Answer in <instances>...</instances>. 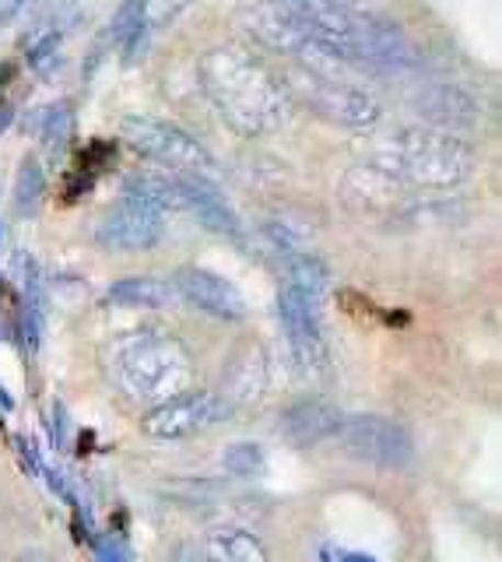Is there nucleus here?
<instances>
[{
    "mask_svg": "<svg viewBox=\"0 0 502 562\" xmlns=\"http://www.w3.org/2000/svg\"><path fill=\"white\" fill-rule=\"evenodd\" d=\"M166 239V215L137 198H127L113 204L95 225V243L116 254H141L159 246Z\"/></svg>",
    "mask_w": 502,
    "mask_h": 562,
    "instance_id": "9",
    "label": "nucleus"
},
{
    "mask_svg": "<svg viewBox=\"0 0 502 562\" xmlns=\"http://www.w3.org/2000/svg\"><path fill=\"white\" fill-rule=\"evenodd\" d=\"M338 562H376V559L358 555V552H341V555H338Z\"/></svg>",
    "mask_w": 502,
    "mask_h": 562,
    "instance_id": "29",
    "label": "nucleus"
},
{
    "mask_svg": "<svg viewBox=\"0 0 502 562\" xmlns=\"http://www.w3.org/2000/svg\"><path fill=\"white\" fill-rule=\"evenodd\" d=\"M225 383H229V401L250 404L267 391V356L256 341H247L225 366Z\"/></svg>",
    "mask_w": 502,
    "mask_h": 562,
    "instance_id": "17",
    "label": "nucleus"
},
{
    "mask_svg": "<svg viewBox=\"0 0 502 562\" xmlns=\"http://www.w3.org/2000/svg\"><path fill=\"white\" fill-rule=\"evenodd\" d=\"M60 40H64L60 32H46L39 43H32V46H28V67H36V70H46L49 64H54L57 49H60Z\"/></svg>",
    "mask_w": 502,
    "mask_h": 562,
    "instance_id": "25",
    "label": "nucleus"
},
{
    "mask_svg": "<svg viewBox=\"0 0 502 562\" xmlns=\"http://www.w3.org/2000/svg\"><path fill=\"white\" fill-rule=\"evenodd\" d=\"M225 471L236 474V479H256L264 471V450L256 443H232L221 453Z\"/></svg>",
    "mask_w": 502,
    "mask_h": 562,
    "instance_id": "24",
    "label": "nucleus"
},
{
    "mask_svg": "<svg viewBox=\"0 0 502 562\" xmlns=\"http://www.w3.org/2000/svg\"><path fill=\"white\" fill-rule=\"evenodd\" d=\"M341 201L352 211H358V215H387V211H397L401 204H408V187L397 183L393 176L362 162L344 176Z\"/></svg>",
    "mask_w": 502,
    "mask_h": 562,
    "instance_id": "14",
    "label": "nucleus"
},
{
    "mask_svg": "<svg viewBox=\"0 0 502 562\" xmlns=\"http://www.w3.org/2000/svg\"><path fill=\"white\" fill-rule=\"evenodd\" d=\"M119 134H124V140L137 155L169 172H201V176L218 172L212 151L194 134L176 127V123L151 120V116H124Z\"/></svg>",
    "mask_w": 502,
    "mask_h": 562,
    "instance_id": "5",
    "label": "nucleus"
},
{
    "mask_svg": "<svg viewBox=\"0 0 502 562\" xmlns=\"http://www.w3.org/2000/svg\"><path fill=\"white\" fill-rule=\"evenodd\" d=\"M478 155L464 137L436 127H397L369 140L366 166L393 176L404 187L449 190L475 172Z\"/></svg>",
    "mask_w": 502,
    "mask_h": 562,
    "instance_id": "3",
    "label": "nucleus"
},
{
    "mask_svg": "<svg viewBox=\"0 0 502 562\" xmlns=\"http://www.w3.org/2000/svg\"><path fill=\"white\" fill-rule=\"evenodd\" d=\"M169 285L180 299H186L190 306L207 313V316H215V321L236 324L247 316V299L239 295V289L229 278H221L207 268H180L176 274H172Z\"/></svg>",
    "mask_w": 502,
    "mask_h": 562,
    "instance_id": "11",
    "label": "nucleus"
},
{
    "mask_svg": "<svg viewBox=\"0 0 502 562\" xmlns=\"http://www.w3.org/2000/svg\"><path fill=\"white\" fill-rule=\"evenodd\" d=\"M278 313L282 327L288 334L292 359L309 380L323 376L331 369V356H327V338H323V321H320V303L309 299L306 292L285 285L278 292Z\"/></svg>",
    "mask_w": 502,
    "mask_h": 562,
    "instance_id": "8",
    "label": "nucleus"
},
{
    "mask_svg": "<svg viewBox=\"0 0 502 562\" xmlns=\"http://www.w3.org/2000/svg\"><path fill=\"white\" fill-rule=\"evenodd\" d=\"M180 176H183V190H186V211H194V218L207 228V233L232 239L239 246L247 243V228H242L232 204L225 201L215 176H201V172H180Z\"/></svg>",
    "mask_w": 502,
    "mask_h": 562,
    "instance_id": "13",
    "label": "nucleus"
},
{
    "mask_svg": "<svg viewBox=\"0 0 502 562\" xmlns=\"http://www.w3.org/2000/svg\"><path fill=\"white\" fill-rule=\"evenodd\" d=\"M95 562H130V549L124 538L106 535L95 541Z\"/></svg>",
    "mask_w": 502,
    "mask_h": 562,
    "instance_id": "26",
    "label": "nucleus"
},
{
    "mask_svg": "<svg viewBox=\"0 0 502 562\" xmlns=\"http://www.w3.org/2000/svg\"><path fill=\"white\" fill-rule=\"evenodd\" d=\"M334 439L352 461L366 468H379V471H401L414 453V443L401 422H393L387 415H373V412L344 415Z\"/></svg>",
    "mask_w": 502,
    "mask_h": 562,
    "instance_id": "6",
    "label": "nucleus"
},
{
    "mask_svg": "<svg viewBox=\"0 0 502 562\" xmlns=\"http://www.w3.org/2000/svg\"><path fill=\"white\" fill-rule=\"evenodd\" d=\"M204 99L215 105L225 127L239 137H267L285 127L292 99L282 78L247 46H215L197 60Z\"/></svg>",
    "mask_w": 502,
    "mask_h": 562,
    "instance_id": "1",
    "label": "nucleus"
},
{
    "mask_svg": "<svg viewBox=\"0 0 502 562\" xmlns=\"http://www.w3.org/2000/svg\"><path fill=\"white\" fill-rule=\"evenodd\" d=\"M106 373L119 394L141 408H155L186 391H194L197 366L190 348L159 327H134L110 341Z\"/></svg>",
    "mask_w": 502,
    "mask_h": 562,
    "instance_id": "2",
    "label": "nucleus"
},
{
    "mask_svg": "<svg viewBox=\"0 0 502 562\" xmlns=\"http://www.w3.org/2000/svg\"><path fill=\"white\" fill-rule=\"evenodd\" d=\"M344 412L334 401L327 397H303L296 404H288L278 418V432L288 439L292 447H317L323 439H334L341 429Z\"/></svg>",
    "mask_w": 502,
    "mask_h": 562,
    "instance_id": "15",
    "label": "nucleus"
},
{
    "mask_svg": "<svg viewBox=\"0 0 502 562\" xmlns=\"http://www.w3.org/2000/svg\"><path fill=\"white\" fill-rule=\"evenodd\" d=\"M14 215L19 218H32L46 201V169L36 155H25L19 176H14Z\"/></svg>",
    "mask_w": 502,
    "mask_h": 562,
    "instance_id": "21",
    "label": "nucleus"
},
{
    "mask_svg": "<svg viewBox=\"0 0 502 562\" xmlns=\"http://www.w3.org/2000/svg\"><path fill=\"white\" fill-rule=\"evenodd\" d=\"M11 120H14V105L8 99H0V134L11 127Z\"/></svg>",
    "mask_w": 502,
    "mask_h": 562,
    "instance_id": "28",
    "label": "nucleus"
},
{
    "mask_svg": "<svg viewBox=\"0 0 502 562\" xmlns=\"http://www.w3.org/2000/svg\"><path fill=\"white\" fill-rule=\"evenodd\" d=\"M232 415V401L215 391H186L166 404L148 408L141 429L155 443H180L186 436H197L204 429L218 426Z\"/></svg>",
    "mask_w": 502,
    "mask_h": 562,
    "instance_id": "7",
    "label": "nucleus"
},
{
    "mask_svg": "<svg viewBox=\"0 0 502 562\" xmlns=\"http://www.w3.org/2000/svg\"><path fill=\"white\" fill-rule=\"evenodd\" d=\"M282 85L292 102H299L303 110L344 131H369L379 123V116H384V105H379L376 95L331 75H317V70L296 67L282 78Z\"/></svg>",
    "mask_w": 502,
    "mask_h": 562,
    "instance_id": "4",
    "label": "nucleus"
},
{
    "mask_svg": "<svg viewBox=\"0 0 502 562\" xmlns=\"http://www.w3.org/2000/svg\"><path fill=\"white\" fill-rule=\"evenodd\" d=\"M127 198H137L151 207L166 211H186V190H183V176L169 172V169H134L124 180Z\"/></svg>",
    "mask_w": 502,
    "mask_h": 562,
    "instance_id": "16",
    "label": "nucleus"
},
{
    "mask_svg": "<svg viewBox=\"0 0 502 562\" xmlns=\"http://www.w3.org/2000/svg\"><path fill=\"white\" fill-rule=\"evenodd\" d=\"M278 254L285 260L288 285L306 292L309 299H317V303H323L327 289H331V271H327V263L313 254L299 250V246H288V250H278Z\"/></svg>",
    "mask_w": 502,
    "mask_h": 562,
    "instance_id": "20",
    "label": "nucleus"
},
{
    "mask_svg": "<svg viewBox=\"0 0 502 562\" xmlns=\"http://www.w3.org/2000/svg\"><path fill=\"white\" fill-rule=\"evenodd\" d=\"M36 134L43 140V148L54 158H60L67 151V145H71V134H75V105L67 99L46 105V110L39 113Z\"/></svg>",
    "mask_w": 502,
    "mask_h": 562,
    "instance_id": "22",
    "label": "nucleus"
},
{
    "mask_svg": "<svg viewBox=\"0 0 502 562\" xmlns=\"http://www.w3.org/2000/svg\"><path fill=\"white\" fill-rule=\"evenodd\" d=\"M11 562H57L54 555H49L46 549H22L19 555H14Z\"/></svg>",
    "mask_w": 502,
    "mask_h": 562,
    "instance_id": "27",
    "label": "nucleus"
},
{
    "mask_svg": "<svg viewBox=\"0 0 502 562\" xmlns=\"http://www.w3.org/2000/svg\"><path fill=\"white\" fill-rule=\"evenodd\" d=\"M201 555H204V562H271L267 544L256 535L242 531V527H232V524L207 531Z\"/></svg>",
    "mask_w": 502,
    "mask_h": 562,
    "instance_id": "18",
    "label": "nucleus"
},
{
    "mask_svg": "<svg viewBox=\"0 0 502 562\" xmlns=\"http://www.w3.org/2000/svg\"><path fill=\"white\" fill-rule=\"evenodd\" d=\"M148 4H151V0H124V4L116 8L113 29H110L116 46H124L130 35H137V32L148 25Z\"/></svg>",
    "mask_w": 502,
    "mask_h": 562,
    "instance_id": "23",
    "label": "nucleus"
},
{
    "mask_svg": "<svg viewBox=\"0 0 502 562\" xmlns=\"http://www.w3.org/2000/svg\"><path fill=\"white\" fill-rule=\"evenodd\" d=\"M172 285L162 278L151 274H134V278H119L106 289V303L110 306H124V310H162L172 303Z\"/></svg>",
    "mask_w": 502,
    "mask_h": 562,
    "instance_id": "19",
    "label": "nucleus"
},
{
    "mask_svg": "<svg viewBox=\"0 0 502 562\" xmlns=\"http://www.w3.org/2000/svg\"><path fill=\"white\" fill-rule=\"evenodd\" d=\"M352 60L355 70H366V75H401V70L414 67V49L408 35L393 22H387V18L358 14Z\"/></svg>",
    "mask_w": 502,
    "mask_h": 562,
    "instance_id": "10",
    "label": "nucleus"
},
{
    "mask_svg": "<svg viewBox=\"0 0 502 562\" xmlns=\"http://www.w3.org/2000/svg\"><path fill=\"white\" fill-rule=\"evenodd\" d=\"M411 113L422 120V127H436V131H471L481 120V105L478 99L460 85H446V81H432L411 95Z\"/></svg>",
    "mask_w": 502,
    "mask_h": 562,
    "instance_id": "12",
    "label": "nucleus"
}]
</instances>
